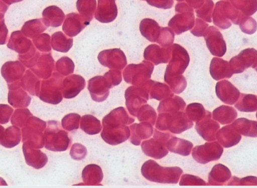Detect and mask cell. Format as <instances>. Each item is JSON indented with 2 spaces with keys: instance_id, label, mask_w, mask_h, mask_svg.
I'll list each match as a JSON object with an SVG mask.
<instances>
[{
  "instance_id": "6da1fadb",
  "label": "cell",
  "mask_w": 257,
  "mask_h": 188,
  "mask_svg": "<svg viewBox=\"0 0 257 188\" xmlns=\"http://www.w3.org/2000/svg\"><path fill=\"white\" fill-rule=\"evenodd\" d=\"M135 121L125 108L119 107L111 111L102 119V131L100 135L107 143L115 145L126 140L131 131L127 125Z\"/></svg>"
},
{
  "instance_id": "7a4b0ae2",
  "label": "cell",
  "mask_w": 257,
  "mask_h": 188,
  "mask_svg": "<svg viewBox=\"0 0 257 188\" xmlns=\"http://www.w3.org/2000/svg\"><path fill=\"white\" fill-rule=\"evenodd\" d=\"M141 172L148 180L163 183H177L183 173L178 166L163 167L155 161L149 159L143 164Z\"/></svg>"
},
{
  "instance_id": "3957f363",
  "label": "cell",
  "mask_w": 257,
  "mask_h": 188,
  "mask_svg": "<svg viewBox=\"0 0 257 188\" xmlns=\"http://www.w3.org/2000/svg\"><path fill=\"white\" fill-rule=\"evenodd\" d=\"M193 125L183 111L159 113L156 127L162 130H169L171 132L179 134L190 129Z\"/></svg>"
},
{
  "instance_id": "277c9868",
  "label": "cell",
  "mask_w": 257,
  "mask_h": 188,
  "mask_svg": "<svg viewBox=\"0 0 257 188\" xmlns=\"http://www.w3.org/2000/svg\"><path fill=\"white\" fill-rule=\"evenodd\" d=\"M244 16L230 3L223 1L216 3L212 13L214 24L222 29H227L231 26L229 19L234 24L239 25Z\"/></svg>"
},
{
  "instance_id": "5b68a950",
  "label": "cell",
  "mask_w": 257,
  "mask_h": 188,
  "mask_svg": "<svg viewBox=\"0 0 257 188\" xmlns=\"http://www.w3.org/2000/svg\"><path fill=\"white\" fill-rule=\"evenodd\" d=\"M178 13L168 23L177 35L191 29L194 25V15L193 9L185 3H178L175 6Z\"/></svg>"
},
{
  "instance_id": "8992f818",
  "label": "cell",
  "mask_w": 257,
  "mask_h": 188,
  "mask_svg": "<svg viewBox=\"0 0 257 188\" xmlns=\"http://www.w3.org/2000/svg\"><path fill=\"white\" fill-rule=\"evenodd\" d=\"M172 136L169 132H160L155 129L153 138L142 142L143 151L146 155L155 159L163 158L168 153L166 143Z\"/></svg>"
},
{
  "instance_id": "52a82bcc",
  "label": "cell",
  "mask_w": 257,
  "mask_h": 188,
  "mask_svg": "<svg viewBox=\"0 0 257 188\" xmlns=\"http://www.w3.org/2000/svg\"><path fill=\"white\" fill-rule=\"evenodd\" d=\"M170 58L167 65L164 78L180 75L187 67L189 56L186 50L178 44L170 46Z\"/></svg>"
},
{
  "instance_id": "ba28073f",
  "label": "cell",
  "mask_w": 257,
  "mask_h": 188,
  "mask_svg": "<svg viewBox=\"0 0 257 188\" xmlns=\"http://www.w3.org/2000/svg\"><path fill=\"white\" fill-rule=\"evenodd\" d=\"M154 68L152 63L146 61L138 64H129L123 72V79L127 83L141 85L151 78Z\"/></svg>"
},
{
  "instance_id": "9c48e42d",
  "label": "cell",
  "mask_w": 257,
  "mask_h": 188,
  "mask_svg": "<svg viewBox=\"0 0 257 188\" xmlns=\"http://www.w3.org/2000/svg\"><path fill=\"white\" fill-rule=\"evenodd\" d=\"M148 91L144 84L128 87L125 91V105L129 113L136 117L142 106L149 99Z\"/></svg>"
},
{
  "instance_id": "30bf717a",
  "label": "cell",
  "mask_w": 257,
  "mask_h": 188,
  "mask_svg": "<svg viewBox=\"0 0 257 188\" xmlns=\"http://www.w3.org/2000/svg\"><path fill=\"white\" fill-rule=\"evenodd\" d=\"M223 151L222 147L217 141L206 142L196 146L192 150V156L198 162L205 164L218 159Z\"/></svg>"
},
{
  "instance_id": "8fae6325",
  "label": "cell",
  "mask_w": 257,
  "mask_h": 188,
  "mask_svg": "<svg viewBox=\"0 0 257 188\" xmlns=\"http://www.w3.org/2000/svg\"><path fill=\"white\" fill-rule=\"evenodd\" d=\"M97 58L102 65L110 69L121 70L127 64L124 53L118 48L103 50L98 54Z\"/></svg>"
},
{
  "instance_id": "7c38bea8",
  "label": "cell",
  "mask_w": 257,
  "mask_h": 188,
  "mask_svg": "<svg viewBox=\"0 0 257 188\" xmlns=\"http://www.w3.org/2000/svg\"><path fill=\"white\" fill-rule=\"evenodd\" d=\"M256 51L249 48L243 50L237 56L231 59L229 63L233 74L239 73L250 67H255Z\"/></svg>"
},
{
  "instance_id": "4fadbf2b",
  "label": "cell",
  "mask_w": 257,
  "mask_h": 188,
  "mask_svg": "<svg viewBox=\"0 0 257 188\" xmlns=\"http://www.w3.org/2000/svg\"><path fill=\"white\" fill-rule=\"evenodd\" d=\"M206 45L214 56L222 57L225 53L226 47L221 33L214 27L210 26L204 35Z\"/></svg>"
},
{
  "instance_id": "5bb4252c",
  "label": "cell",
  "mask_w": 257,
  "mask_h": 188,
  "mask_svg": "<svg viewBox=\"0 0 257 188\" xmlns=\"http://www.w3.org/2000/svg\"><path fill=\"white\" fill-rule=\"evenodd\" d=\"M52 123V130L50 132V141L47 148L53 151H65L71 143L70 138L68 133L60 128L59 122Z\"/></svg>"
},
{
  "instance_id": "9a60e30c",
  "label": "cell",
  "mask_w": 257,
  "mask_h": 188,
  "mask_svg": "<svg viewBox=\"0 0 257 188\" xmlns=\"http://www.w3.org/2000/svg\"><path fill=\"white\" fill-rule=\"evenodd\" d=\"M62 82L63 76L57 73H54L51 79L43 82V91L49 97L48 102L57 104L61 101Z\"/></svg>"
},
{
  "instance_id": "2e32d148",
  "label": "cell",
  "mask_w": 257,
  "mask_h": 188,
  "mask_svg": "<svg viewBox=\"0 0 257 188\" xmlns=\"http://www.w3.org/2000/svg\"><path fill=\"white\" fill-rule=\"evenodd\" d=\"M211 113L208 111L201 120L196 122L195 129L198 133L206 141L216 139V133L220 127L219 124L211 118Z\"/></svg>"
},
{
  "instance_id": "e0dca14e",
  "label": "cell",
  "mask_w": 257,
  "mask_h": 188,
  "mask_svg": "<svg viewBox=\"0 0 257 188\" xmlns=\"http://www.w3.org/2000/svg\"><path fill=\"white\" fill-rule=\"evenodd\" d=\"M85 86V79L81 76L73 74L67 76L63 80L62 93L67 99L76 97Z\"/></svg>"
},
{
  "instance_id": "ac0fdd59",
  "label": "cell",
  "mask_w": 257,
  "mask_h": 188,
  "mask_svg": "<svg viewBox=\"0 0 257 188\" xmlns=\"http://www.w3.org/2000/svg\"><path fill=\"white\" fill-rule=\"evenodd\" d=\"M87 88L91 98L96 102L103 101L109 93L110 88L102 76H96L89 79Z\"/></svg>"
},
{
  "instance_id": "d6986e66",
  "label": "cell",
  "mask_w": 257,
  "mask_h": 188,
  "mask_svg": "<svg viewBox=\"0 0 257 188\" xmlns=\"http://www.w3.org/2000/svg\"><path fill=\"white\" fill-rule=\"evenodd\" d=\"M117 9L115 0H98V6L94 14L95 18L100 22L108 23L115 19Z\"/></svg>"
},
{
  "instance_id": "ffe728a7",
  "label": "cell",
  "mask_w": 257,
  "mask_h": 188,
  "mask_svg": "<svg viewBox=\"0 0 257 188\" xmlns=\"http://www.w3.org/2000/svg\"><path fill=\"white\" fill-rule=\"evenodd\" d=\"M215 91L217 96L223 102L229 105L235 104L240 94L233 84L225 80L216 83Z\"/></svg>"
},
{
  "instance_id": "44dd1931",
  "label": "cell",
  "mask_w": 257,
  "mask_h": 188,
  "mask_svg": "<svg viewBox=\"0 0 257 188\" xmlns=\"http://www.w3.org/2000/svg\"><path fill=\"white\" fill-rule=\"evenodd\" d=\"M89 24L80 15L71 13L67 15L62 30L67 36L72 37L77 35Z\"/></svg>"
},
{
  "instance_id": "7402d4cb",
  "label": "cell",
  "mask_w": 257,
  "mask_h": 188,
  "mask_svg": "<svg viewBox=\"0 0 257 188\" xmlns=\"http://www.w3.org/2000/svg\"><path fill=\"white\" fill-rule=\"evenodd\" d=\"M170 46L161 48L157 45L151 44L146 48L144 57L157 65L167 63L170 58Z\"/></svg>"
},
{
  "instance_id": "603a6c76",
  "label": "cell",
  "mask_w": 257,
  "mask_h": 188,
  "mask_svg": "<svg viewBox=\"0 0 257 188\" xmlns=\"http://www.w3.org/2000/svg\"><path fill=\"white\" fill-rule=\"evenodd\" d=\"M7 47L19 54H24L34 47L31 41L19 30L11 33Z\"/></svg>"
},
{
  "instance_id": "cb8c5ba5",
  "label": "cell",
  "mask_w": 257,
  "mask_h": 188,
  "mask_svg": "<svg viewBox=\"0 0 257 188\" xmlns=\"http://www.w3.org/2000/svg\"><path fill=\"white\" fill-rule=\"evenodd\" d=\"M130 141L133 144L139 145L141 141L150 137L153 133V125L150 123L143 122L130 126Z\"/></svg>"
},
{
  "instance_id": "d4e9b609",
  "label": "cell",
  "mask_w": 257,
  "mask_h": 188,
  "mask_svg": "<svg viewBox=\"0 0 257 188\" xmlns=\"http://www.w3.org/2000/svg\"><path fill=\"white\" fill-rule=\"evenodd\" d=\"M241 138V135L234 130L231 124L222 127L216 133V139L226 148L237 144Z\"/></svg>"
},
{
  "instance_id": "484cf974",
  "label": "cell",
  "mask_w": 257,
  "mask_h": 188,
  "mask_svg": "<svg viewBox=\"0 0 257 188\" xmlns=\"http://www.w3.org/2000/svg\"><path fill=\"white\" fill-rule=\"evenodd\" d=\"M210 73L215 80L229 78L233 74L229 62L220 58H213L210 63Z\"/></svg>"
},
{
  "instance_id": "4316f807",
  "label": "cell",
  "mask_w": 257,
  "mask_h": 188,
  "mask_svg": "<svg viewBox=\"0 0 257 188\" xmlns=\"http://www.w3.org/2000/svg\"><path fill=\"white\" fill-rule=\"evenodd\" d=\"M54 63L51 53H40L36 63L31 69L36 73H40V76L47 78L55 69Z\"/></svg>"
},
{
  "instance_id": "83f0119b",
  "label": "cell",
  "mask_w": 257,
  "mask_h": 188,
  "mask_svg": "<svg viewBox=\"0 0 257 188\" xmlns=\"http://www.w3.org/2000/svg\"><path fill=\"white\" fill-rule=\"evenodd\" d=\"M144 84L148 91L150 99L161 100L174 95L169 86L165 84L149 80Z\"/></svg>"
},
{
  "instance_id": "f1b7e54d",
  "label": "cell",
  "mask_w": 257,
  "mask_h": 188,
  "mask_svg": "<svg viewBox=\"0 0 257 188\" xmlns=\"http://www.w3.org/2000/svg\"><path fill=\"white\" fill-rule=\"evenodd\" d=\"M42 16L43 21L48 27H59L62 25L65 18L62 10L55 6L46 8L43 12Z\"/></svg>"
},
{
  "instance_id": "f546056e",
  "label": "cell",
  "mask_w": 257,
  "mask_h": 188,
  "mask_svg": "<svg viewBox=\"0 0 257 188\" xmlns=\"http://www.w3.org/2000/svg\"><path fill=\"white\" fill-rule=\"evenodd\" d=\"M161 27L154 20L146 18L140 25V31L142 36L151 42H157L161 32Z\"/></svg>"
},
{
  "instance_id": "4dcf8cb0",
  "label": "cell",
  "mask_w": 257,
  "mask_h": 188,
  "mask_svg": "<svg viewBox=\"0 0 257 188\" xmlns=\"http://www.w3.org/2000/svg\"><path fill=\"white\" fill-rule=\"evenodd\" d=\"M229 169L222 164L218 163L212 167L208 175V183L211 185H222L231 177Z\"/></svg>"
},
{
  "instance_id": "1f68e13d",
  "label": "cell",
  "mask_w": 257,
  "mask_h": 188,
  "mask_svg": "<svg viewBox=\"0 0 257 188\" xmlns=\"http://www.w3.org/2000/svg\"><path fill=\"white\" fill-rule=\"evenodd\" d=\"M82 178L86 185L99 184L103 178L101 167L95 164L86 165L82 170Z\"/></svg>"
},
{
  "instance_id": "d6a6232c",
  "label": "cell",
  "mask_w": 257,
  "mask_h": 188,
  "mask_svg": "<svg viewBox=\"0 0 257 188\" xmlns=\"http://www.w3.org/2000/svg\"><path fill=\"white\" fill-rule=\"evenodd\" d=\"M166 146L171 152L187 156L190 154L193 144L187 140L172 136L167 141Z\"/></svg>"
},
{
  "instance_id": "836d02e7",
  "label": "cell",
  "mask_w": 257,
  "mask_h": 188,
  "mask_svg": "<svg viewBox=\"0 0 257 188\" xmlns=\"http://www.w3.org/2000/svg\"><path fill=\"white\" fill-rule=\"evenodd\" d=\"M186 103L178 96H172L161 101L158 107L159 113L183 111Z\"/></svg>"
},
{
  "instance_id": "e575fe53",
  "label": "cell",
  "mask_w": 257,
  "mask_h": 188,
  "mask_svg": "<svg viewBox=\"0 0 257 188\" xmlns=\"http://www.w3.org/2000/svg\"><path fill=\"white\" fill-rule=\"evenodd\" d=\"M234 130L240 134L246 136L256 137V121L240 118L231 124Z\"/></svg>"
},
{
  "instance_id": "d590c367",
  "label": "cell",
  "mask_w": 257,
  "mask_h": 188,
  "mask_svg": "<svg viewBox=\"0 0 257 188\" xmlns=\"http://www.w3.org/2000/svg\"><path fill=\"white\" fill-rule=\"evenodd\" d=\"M47 28L43 19H37L26 22L21 29V31L25 36L34 39Z\"/></svg>"
},
{
  "instance_id": "8d00e7d4",
  "label": "cell",
  "mask_w": 257,
  "mask_h": 188,
  "mask_svg": "<svg viewBox=\"0 0 257 188\" xmlns=\"http://www.w3.org/2000/svg\"><path fill=\"white\" fill-rule=\"evenodd\" d=\"M214 120L221 124H227L232 122L237 117V113L232 107L221 105L216 108L212 113Z\"/></svg>"
},
{
  "instance_id": "74e56055",
  "label": "cell",
  "mask_w": 257,
  "mask_h": 188,
  "mask_svg": "<svg viewBox=\"0 0 257 188\" xmlns=\"http://www.w3.org/2000/svg\"><path fill=\"white\" fill-rule=\"evenodd\" d=\"M51 44L53 50L66 53L72 47L73 39L68 38L62 32H57L52 35Z\"/></svg>"
},
{
  "instance_id": "f35d334b",
  "label": "cell",
  "mask_w": 257,
  "mask_h": 188,
  "mask_svg": "<svg viewBox=\"0 0 257 188\" xmlns=\"http://www.w3.org/2000/svg\"><path fill=\"white\" fill-rule=\"evenodd\" d=\"M80 128L85 133L93 135L99 133L102 126L99 120L92 115L87 114L81 118Z\"/></svg>"
},
{
  "instance_id": "ab89813d",
  "label": "cell",
  "mask_w": 257,
  "mask_h": 188,
  "mask_svg": "<svg viewBox=\"0 0 257 188\" xmlns=\"http://www.w3.org/2000/svg\"><path fill=\"white\" fill-rule=\"evenodd\" d=\"M256 97L255 95L240 94L234 107L242 112H253L256 110Z\"/></svg>"
},
{
  "instance_id": "60d3db41",
  "label": "cell",
  "mask_w": 257,
  "mask_h": 188,
  "mask_svg": "<svg viewBox=\"0 0 257 188\" xmlns=\"http://www.w3.org/2000/svg\"><path fill=\"white\" fill-rule=\"evenodd\" d=\"M96 7V0H77L76 2V8L78 11L89 23L93 19Z\"/></svg>"
},
{
  "instance_id": "b9f144b4",
  "label": "cell",
  "mask_w": 257,
  "mask_h": 188,
  "mask_svg": "<svg viewBox=\"0 0 257 188\" xmlns=\"http://www.w3.org/2000/svg\"><path fill=\"white\" fill-rule=\"evenodd\" d=\"M25 67L22 64L18 61H8L3 64L1 72L6 80L10 76L12 77L21 76L25 70Z\"/></svg>"
},
{
  "instance_id": "7bdbcfd3",
  "label": "cell",
  "mask_w": 257,
  "mask_h": 188,
  "mask_svg": "<svg viewBox=\"0 0 257 188\" xmlns=\"http://www.w3.org/2000/svg\"><path fill=\"white\" fill-rule=\"evenodd\" d=\"M185 112V114L190 120L196 122L203 119L208 111L206 110L201 104L193 103L187 106Z\"/></svg>"
},
{
  "instance_id": "ee69618b",
  "label": "cell",
  "mask_w": 257,
  "mask_h": 188,
  "mask_svg": "<svg viewBox=\"0 0 257 188\" xmlns=\"http://www.w3.org/2000/svg\"><path fill=\"white\" fill-rule=\"evenodd\" d=\"M232 5L244 16H251L256 11L257 0H230Z\"/></svg>"
},
{
  "instance_id": "f6af8a7d",
  "label": "cell",
  "mask_w": 257,
  "mask_h": 188,
  "mask_svg": "<svg viewBox=\"0 0 257 188\" xmlns=\"http://www.w3.org/2000/svg\"><path fill=\"white\" fill-rule=\"evenodd\" d=\"M137 116L139 121H145L154 125L157 118V113L150 105L144 104L138 110Z\"/></svg>"
},
{
  "instance_id": "bcb514c9",
  "label": "cell",
  "mask_w": 257,
  "mask_h": 188,
  "mask_svg": "<svg viewBox=\"0 0 257 188\" xmlns=\"http://www.w3.org/2000/svg\"><path fill=\"white\" fill-rule=\"evenodd\" d=\"M164 80L172 91L177 94L181 93L187 86L186 80L182 75L164 78Z\"/></svg>"
},
{
  "instance_id": "7dc6e473",
  "label": "cell",
  "mask_w": 257,
  "mask_h": 188,
  "mask_svg": "<svg viewBox=\"0 0 257 188\" xmlns=\"http://www.w3.org/2000/svg\"><path fill=\"white\" fill-rule=\"evenodd\" d=\"M56 67L59 74L67 76L73 72L74 64L69 57H63L56 62Z\"/></svg>"
},
{
  "instance_id": "c3c4849f",
  "label": "cell",
  "mask_w": 257,
  "mask_h": 188,
  "mask_svg": "<svg viewBox=\"0 0 257 188\" xmlns=\"http://www.w3.org/2000/svg\"><path fill=\"white\" fill-rule=\"evenodd\" d=\"M80 118V116L77 113H70L65 115L62 119L63 128L68 131L78 129Z\"/></svg>"
},
{
  "instance_id": "681fc988",
  "label": "cell",
  "mask_w": 257,
  "mask_h": 188,
  "mask_svg": "<svg viewBox=\"0 0 257 188\" xmlns=\"http://www.w3.org/2000/svg\"><path fill=\"white\" fill-rule=\"evenodd\" d=\"M213 5L214 4L212 0H204L203 5L195 10L197 16L208 22H211V15Z\"/></svg>"
},
{
  "instance_id": "f907efd6",
  "label": "cell",
  "mask_w": 257,
  "mask_h": 188,
  "mask_svg": "<svg viewBox=\"0 0 257 188\" xmlns=\"http://www.w3.org/2000/svg\"><path fill=\"white\" fill-rule=\"evenodd\" d=\"M35 47L40 51L49 52L51 51L50 36L46 33L40 34L33 40Z\"/></svg>"
},
{
  "instance_id": "816d5d0a",
  "label": "cell",
  "mask_w": 257,
  "mask_h": 188,
  "mask_svg": "<svg viewBox=\"0 0 257 188\" xmlns=\"http://www.w3.org/2000/svg\"><path fill=\"white\" fill-rule=\"evenodd\" d=\"M174 34L169 28L161 27V32L157 41L162 47H169L174 42Z\"/></svg>"
},
{
  "instance_id": "f5cc1de1",
  "label": "cell",
  "mask_w": 257,
  "mask_h": 188,
  "mask_svg": "<svg viewBox=\"0 0 257 188\" xmlns=\"http://www.w3.org/2000/svg\"><path fill=\"white\" fill-rule=\"evenodd\" d=\"M103 76L109 88L119 84L122 80L121 71L117 69L110 70Z\"/></svg>"
},
{
  "instance_id": "db71d44e",
  "label": "cell",
  "mask_w": 257,
  "mask_h": 188,
  "mask_svg": "<svg viewBox=\"0 0 257 188\" xmlns=\"http://www.w3.org/2000/svg\"><path fill=\"white\" fill-rule=\"evenodd\" d=\"M239 25L241 31L246 34H251L256 31V22L252 18L244 16Z\"/></svg>"
},
{
  "instance_id": "11a10c76",
  "label": "cell",
  "mask_w": 257,
  "mask_h": 188,
  "mask_svg": "<svg viewBox=\"0 0 257 188\" xmlns=\"http://www.w3.org/2000/svg\"><path fill=\"white\" fill-rule=\"evenodd\" d=\"M87 154L86 147L80 143H74L71 147L70 155L75 160L83 159Z\"/></svg>"
},
{
  "instance_id": "9f6ffc18",
  "label": "cell",
  "mask_w": 257,
  "mask_h": 188,
  "mask_svg": "<svg viewBox=\"0 0 257 188\" xmlns=\"http://www.w3.org/2000/svg\"><path fill=\"white\" fill-rule=\"evenodd\" d=\"M180 185H205V182L197 176L191 174H184L179 182Z\"/></svg>"
},
{
  "instance_id": "6f0895ef",
  "label": "cell",
  "mask_w": 257,
  "mask_h": 188,
  "mask_svg": "<svg viewBox=\"0 0 257 188\" xmlns=\"http://www.w3.org/2000/svg\"><path fill=\"white\" fill-rule=\"evenodd\" d=\"M230 182L227 184L231 185H252L256 184V177L253 176H248L241 179L233 176L231 178Z\"/></svg>"
},
{
  "instance_id": "680465c9",
  "label": "cell",
  "mask_w": 257,
  "mask_h": 188,
  "mask_svg": "<svg viewBox=\"0 0 257 188\" xmlns=\"http://www.w3.org/2000/svg\"><path fill=\"white\" fill-rule=\"evenodd\" d=\"M196 25L191 33L197 37L204 36L208 25L199 19H196Z\"/></svg>"
},
{
  "instance_id": "91938a15",
  "label": "cell",
  "mask_w": 257,
  "mask_h": 188,
  "mask_svg": "<svg viewBox=\"0 0 257 188\" xmlns=\"http://www.w3.org/2000/svg\"><path fill=\"white\" fill-rule=\"evenodd\" d=\"M146 1L147 3L153 7L163 9H168L172 7L174 4L173 0H143Z\"/></svg>"
},
{
  "instance_id": "94428289",
  "label": "cell",
  "mask_w": 257,
  "mask_h": 188,
  "mask_svg": "<svg viewBox=\"0 0 257 188\" xmlns=\"http://www.w3.org/2000/svg\"><path fill=\"white\" fill-rule=\"evenodd\" d=\"M8 29L5 23L4 14L0 15V45L5 44L8 38Z\"/></svg>"
},
{
  "instance_id": "6125c7cd",
  "label": "cell",
  "mask_w": 257,
  "mask_h": 188,
  "mask_svg": "<svg viewBox=\"0 0 257 188\" xmlns=\"http://www.w3.org/2000/svg\"><path fill=\"white\" fill-rule=\"evenodd\" d=\"M191 7L198 9L204 3V0H186Z\"/></svg>"
},
{
  "instance_id": "be15d7a7",
  "label": "cell",
  "mask_w": 257,
  "mask_h": 188,
  "mask_svg": "<svg viewBox=\"0 0 257 188\" xmlns=\"http://www.w3.org/2000/svg\"><path fill=\"white\" fill-rule=\"evenodd\" d=\"M176 1L179 2V1H183L184 0H176Z\"/></svg>"
}]
</instances>
